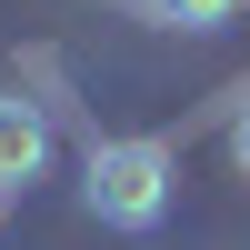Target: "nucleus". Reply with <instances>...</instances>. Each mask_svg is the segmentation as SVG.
<instances>
[{"label": "nucleus", "instance_id": "1", "mask_svg": "<svg viewBox=\"0 0 250 250\" xmlns=\"http://www.w3.org/2000/svg\"><path fill=\"white\" fill-rule=\"evenodd\" d=\"M170 180H180V150H170L160 130H130V140H90L80 200H90V220H100V230H160Z\"/></svg>", "mask_w": 250, "mask_h": 250}, {"label": "nucleus", "instance_id": "2", "mask_svg": "<svg viewBox=\"0 0 250 250\" xmlns=\"http://www.w3.org/2000/svg\"><path fill=\"white\" fill-rule=\"evenodd\" d=\"M40 170H50V110L20 100V90H0V200H20Z\"/></svg>", "mask_w": 250, "mask_h": 250}, {"label": "nucleus", "instance_id": "3", "mask_svg": "<svg viewBox=\"0 0 250 250\" xmlns=\"http://www.w3.org/2000/svg\"><path fill=\"white\" fill-rule=\"evenodd\" d=\"M140 20H160V30H230L240 0H140Z\"/></svg>", "mask_w": 250, "mask_h": 250}, {"label": "nucleus", "instance_id": "4", "mask_svg": "<svg viewBox=\"0 0 250 250\" xmlns=\"http://www.w3.org/2000/svg\"><path fill=\"white\" fill-rule=\"evenodd\" d=\"M230 160L250 170V90H240V120H230Z\"/></svg>", "mask_w": 250, "mask_h": 250}]
</instances>
